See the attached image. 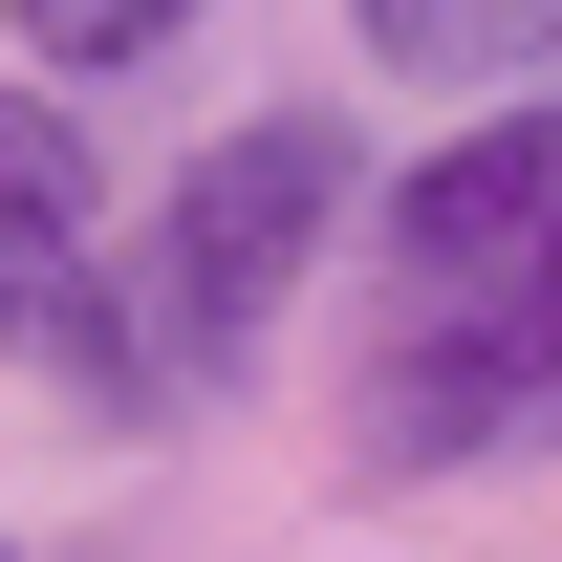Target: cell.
<instances>
[{"label": "cell", "mask_w": 562, "mask_h": 562, "mask_svg": "<svg viewBox=\"0 0 562 562\" xmlns=\"http://www.w3.org/2000/svg\"><path fill=\"white\" fill-rule=\"evenodd\" d=\"M0 347L87 390V412H173V347H151V281L109 260V195H87V131L44 87H0Z\"/></svg>", "instance_id": "cell-2"}, {"label": "cell", "mask_w": 562, "mask_h": 562, "mask_svg": "<svg viewBox=\"0 0 562 562\" xmlns=\"http://www.w3.org/2000/svg\"><path fill=\"white\" fill-rule=\"evenodd\" d=\"M173 22H195V0H22V44H44V66H151Z\"/></svg>", "instance_id": "cell-6"}, {"label": "cell", "mask_w": 562, "mask_h": 562, "mask_svg": "<svg viewBox=\"0 0 562 562\" xmlns=\"http://www.w3.org/2000/svg\"><path fill=\"white\" fill-rule=\"evenodd\" d=\"M562 432V216L476 281H412V325L368 368V476H432V454H541Z\"/></svg>", "instance_id": "cell-3"}, {"label": "cell", "mask_w": 562, "mask_h": 562, "mask_svg": "<svg viewBox=\"0 0 562 562\" xmlns=\"http://www.w3.org/2000/svg\"><path fill=\"white\" fill-rule=\"evenodd\" d=\"M347 22H368V66H412L432 109H454V87L562 66V0H347Z\"/></svg>", "instance_id": "cell-5"}, {"label": "cell", "mask_w": 562, "mask_h": 562, "mask_svg": "<svg viewBox=\"0 0 562 562\" xmlns=\"http://www.w3.org/2000/svg\"><path fill=\"white\" fill-rule=\"evenodd\" d=\"M541 216H562V109H497V131H454V151L412 173L390 238H412V281H476V260H519Z\"/></svg>", "instance_id": "cell-4"}, {"label": "cell", "mask_w": 562, "mask_h": 562, "mask_svg": "<svg viewBox=\"0 0 562 562\" xmlns=\"http://www.w3.org/2000/svg\"><path fill=\"white\" fill-rule=\"evenodd\" d=\"M325 216H347V131L325 109H260V131H216L195 173H173V216H151V347H173V390H238V368L281 347V281L325 260Z\"/></svg>", "instance_id": "cell-1"}]
</instances>
